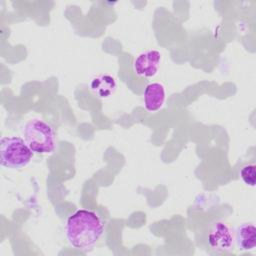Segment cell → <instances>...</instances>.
<instances>
[{
	"instance_id": "cell-7",
	"label": "cell",
	"mask_w": 256,
	"mask_h": 256,
	"mask_svg": "<svg viewBox=\"0 0 256 256\" xmlns=\"http://www.w3.org/2000/svg\"><path fill=\"white\" fill-rule=\"evenodd\" d=\"M117 83L113 76L101 74L94 77L90 82V89L99 98H108L116 90Z\"/></svg>"
},
{
	"instance_id": "cell-2",
	"label": "cell",
	"mask_w": 256,
	"mask_h": 256,
	"mask_svg": "<svg viewBox=\"0 0 256 256\" xmlns=\"http://www.w3.org/2000/svg\"><path fill=\"white\" fill-rule=\"evenodd\" d=\"M23 139L35 153H51L55 148V133L50 124L34 118L26 122L23 127Z\"/></svg>"
},
{
	"instance_id": "cell-1",
	"label": "cell",
	"mask_w": 256,
	"mask_h": 256,
	"mask_svg": "<svg viewBox=\"0 0 256 256\" xmlns=\"http://www.w3.org/2000/svg\"><path fill=\"white\" fill-rule=\"evenodd\" d=\"M65 231L66 238L72 247L78 250H88L102 236L104 226L95 212L79 209L68 217Z\"/></svg>"
},
{
	"instance_id": "cell-5",
	"label": "cell",
	"mask_w": 256,
	"mask_h": 256,
	"mask_svg": "<svg viewBox=\"0 0 256 256\" xmlns=\"http://www.w3.org/2000/svg\"><path fill=\"white\" fill-rule=\"evenodd\" d=\"M208 244L218 251H228L233 247L234 237L230 227L221 221L214 223L208 233Z\"/></svg>"
},
{
	"instance_id": "cell-3",
	"label": "cell",
	"mask_w": 256,
	"mask_h": 256,
	"mask_svg": "<svg viewBox=\"0 0 256 256\" xmlns=\"http://www.w3.org/2000/svg\"><path fill=\"white\" fill-rule=\"evenodd\" d=\"M33 151L23 138L3 137L0 141V164L8 169H20L27 166L33 157Z\"/></svg>"
},
{
	"instance_id": "cell-8",
	"label": "cell",
	"mask_w": 256,
	"mask_h": 256,
	"mask_svg": "<svg viewBox=\"0 0 256 256\" xmlns=\"http://www.w3.org/2000/svg\"><path fill=\"white\" fill-rule=\"evenodd\" d=\"M236 243L239 250L248 251L256 246V228L251 223L242 224L236 231Z\"/></svg>"
},
{
	"instance_id": "cell-6",
	"label": "cell",
	"mask_w": 256,
	"mask_h": 256,
	"mask_svg": "<svg viewBox=\"0 0 256 256\" xmlns=\"http://www.w3.org/2000/svg\"><path fill=\"white\" fill-rule=\"evenodd\" d=\"M144 107L149 112L159 111L166 100V89L159 82L149 83L143 92Z\"/></svg>"
},
{
	"instance_id": "cell-4",
	"label": "cell",
	"mask_w": 256,
	"mask_h": 256,
	"mask_svg": "<svg viewBox=\"0 0 256 256\" xmlns=\"http://www.w3.org/2000/svg\"><path fill=\"white\" fill-rule=\"evenodd\" d=\"M161 62V53L156 49L140 53L134 60V72L143 78H152L157 75Z\"/></svg>"
},
{
	"instance_id": "cell-9",
	"label": "cell",
	"mask_w": 256,
	"mask_h": 256,
	"mask_svg": "<svg viewBox=\"0 0 256 256\" xmlns=\"http://www.w3.org/2000/svg\"><path fill=\"white\" fill-rule=\"evenodd\" d=\"M256 166L254 164H248L241 168L240 177L242 181L250 187H254L256 183Z\"/></svg>"
}]
</instances>
